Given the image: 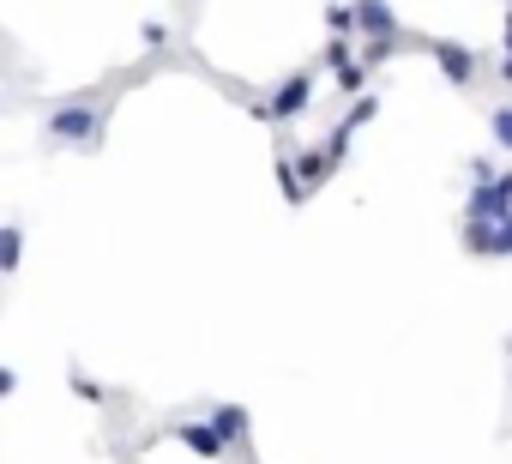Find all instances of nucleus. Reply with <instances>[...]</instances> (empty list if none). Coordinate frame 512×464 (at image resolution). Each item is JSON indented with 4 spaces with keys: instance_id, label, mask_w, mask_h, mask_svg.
Instances as JSON below:
<instances>
[{
    "instance_id": "obj_1",
    "label": "nucleus",
    "mask_w": 512,
    "mask_h": 464,
    "mask_svg": "<svg viewBox=\"0 0 512 464\" xmlns=\"http://www.w3.org/2000/svg\"><path fill=\"white\" fill-rule=\"evenodd\" d=\"M181 440H187L199 458H223V452H229V440H223V428H217V422H187V428H181Z\"/></svg>"
},
{
    "instance_id": "obj_2",
    "label": "nucleus",
    "mask_w": 512,
    "mask_h": 464,
    "mask_svg": "<svg viewBox=\"0 0 512 464\" xmlns=\"http://www.w3.org/2000/svg\"><path fill=\"white\" fill-rule=\"evenodd\" d=\"M217 428H223V440H235V434H247V416L241 410H217Z\"/></svg>"
},
{
    "instance_id": "obj_3",
    "label": "nucleus",
    "mask_w": 512,
    "mask_h": 464,
    "mask_svg": "<svg viewBox=\"0 0 512 464\" xmlns=\"http://www.w3.org/2000/svg\"><path fill=\"white\" fill-rule=\"evenodd\" d=\"M494 133H500V145H512V109H500V115H494Z\"/></svg>"
}]
</instances>
